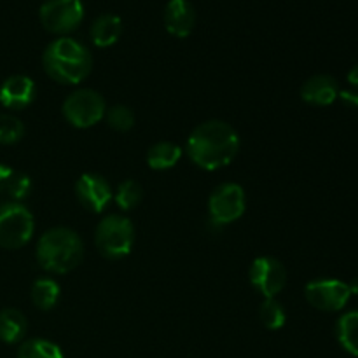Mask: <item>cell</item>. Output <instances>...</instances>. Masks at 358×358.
Masks as SVG:
<instances>
[{
    "label": "cell",
    "mask_w": 358,
    "mask_h": 358,
    "mask_svg": "<svg viewBox=\"0 0 358 358\" xmlns=\"http://www.w3.org/2000/svg\"><path fill=\"white\" fill-rule=\"evenodd\" d=\"M45 73L58 84H79L93 69V56L90 49L72 37H59L52 41L42 55Z\"/></svg>",
    "instance_id": "7a4b0ae2"
},
{
    "label": "cell",
    "mask_w": 358,
    "mask_h": 358,
    "mask_svg": "<svg viewBox=\"0 0 358 358\" xmlns=\"http://www.w3.org/2000/svg\"><path fill=\"white\" fill-rule=\"evenodd\" d=\"M34 215L24 205L16 201L0 206V247L16 250L24 247L34 236Z\"/></svg>",
    "instance_id": "5b68a950"
},
{
    "label": "cell",
    "mask_w": 358,
    "mask_h": 358,
    "mask_svg": "<svg viewBox=\"0 0 358 358\" xmlns=\"http://www.w3.org/2000/svg\"><path fill=\"white\" fill-rule=\"evenodd\" d=\"M350 285V290H352V294H358V278L353 280L352 283H348Z\"/></svg>",
    "instance_id": "83f0119b"
},
{
    "label": "cell",
    "mask_w": 358,
    "mask_h": 358,
    "mask_svg": "<svg viewBox=\"0 0 358 358\" xmlns=\"http://www.w3.org/2000/svg\"><path fill=\"white\" fill-rule=\"evenodd\" d=\"M37 87L27 76H10L0 86V103L9 110H23L35 100Z\"/></svg>",
    "instance_id": "7c38bea8"
},
{
    "label": "cell",
    "mask_w": 358,
    "mask_h": 358,
    "mask_svg": "<svg viewBox=\"0 0 358 358\" xmlns=\"http://www.w3.org/2000/svg\"><path fill=\"white\" fill-rule=\"evenodd\" d=\"M338 339L350 355L358 357V311L343 315L338 322Z\"/></svg>",
    "instance_id": "ffe728a7"
},
{
    "label": "cell",
    "mask_w": 358,
    "mask_h": 358,
    "mask_svg": "<svg viewBox=\"0 0 358 358\" xmlns=\"http://www.w3.org/2000/svg\"><path fill=\"white\" fill-rule=\"evenodd\" d=\"M27 318L20 310L6 308L0 311V341L7 345H16L24 339L27 334Z\"/></svg>",
    "instance_id": "e0dca14e"
},
{
    "label": "cell",
    "mask_w": 358,
    "mask_h": 358,
    "mask_svg": "<svg viewBox=\"0 0 358 358\" xmlns=\"http://www.w3.org/2000/svg\"><path fill=\"white\" fill-rule=\"evenodd\" d=\"M182 149L173 142H157L147 152V164L156 171L170 170L180 161Z\"/></svg>",
    "instance_id": "ac0fdd59"
},
{
    "label": "cell",
    "mask_w": 358,
    "mask_h": 358,
    "mask_svg": "<svg viewBox=\"0 0 358 358\" xmlns=\"http://www.w3.org/2000/svg\"><path fill=\"white\" fill-rule=\"evenodd\" d=\"M91 41L96 48H110L121 38L122 21L117 14H100L91 24Z\"/></svg>",
    "instance_id": "9a60e30c"
},
{
    "label": "cell",
    "mask_w": 358,
    "mask_h": 358,
    "mask_svg": "<svg viewBox=\"0 0 358 358\" xmlns=\"http://www.w3.org/2000/svg\"><path fill=\"white\" fill-rule=\"evenodd\" d=\"M24 135V124L13 114H0V145L17 143Z\"/></svg>",
    "instance_id": "cb8c5ba5"
},
{
    "label": "cell",
    "mask_w": 358,
    "mask_h": 358,
    "mask_svg": "<svg viewBox=\"0 0 358 358\" xmlns=\"http://www.w3.org/2000/svg\"><path fill=\"white\" fill-rule=\"evenodd\" d=\"M17 358H65L62 348L48 339H27L17 348Z\"/></svg>",
    "instance_id": "44dd1931"
},
{
    "label": "cell",
    "mask_w": 358,
    "mask_h": 358,
    "mask_svg": "<svg viewBox=\"0 0 358 358\" xmlns=\"http://www.w3.org/2000/svg\"><path fill=\"white\" fill-rule=\"evenodd\" d=\"M38 20L51 34L66 35L83 23L84 6L80 0H48L38 9Z\"/></svg>",
    "instance_id": "52a82bcc"
},
{
    "label": "cell",
    "mask_w": 358,
    "mask_h": 358,
    "mask_svg": "<svg viewBox=\"0 0 358 358\" xmlns=\"http://www.w3.org/2000/svg\"><path fill=\"white\" fill-rule=\"evenodd\" d=\"M84 255L83 240L69 227L45 231L37 243V261L42 269L55 275H65L80 264Z\"/></svg>",
    "instance_id": "3957f363"
},
{
    "label": "cell",
    "mask_w": 358,
    "mask_h": 358,
    "mask_svg": "<svg viewBox=\"0 0 358 358\" xmlns=\"http://www.w3.org/2000/svg\"><path fill=\"white\" fill-rule=\"evenodd\" d=\"M105 121L115 131H129L135 124V114L126 105H114L105 112Z\"/></svg>",
    "instance_id": "d4e9b609"
},
{
    "label": "cell",
    "mask_w": 358,
    "mask_h": 358,
    "mask_svg": "<svg viewBox=\"0 0 358 358\" xmlns=\"http://www.w3.org/2000/svg\"><path fill=\"white\" fill-rule=\"evenodd\" d=\"M250 282L259 294L269 299L276 297L287 285V269L278 259L257 257L250 266Z\"/></svg>",
    "instance_id": "30bf717a"
},
{
    "label": "cell",
    "mask_w": 358,
    "mask_h": 358,
    "mask_svg": "<svg viewBox=\"0 0 358 358\" xmlns=\"http://www.w3.org/2000/svg\"><path fill=\"white\" fill-rule=\"evenodd\" d=\"M63 115L73 128L86 129L98 124L105 117L107 105L103 96L94 90H77L63 101Z\"/></svg>",
    "instance_id": "8992f818"
},
{
    "label": "cell",
    "mask_w": 358,
    "mask_h": 358,
    "mask_svg": "<svg viewBox=\"0 0 358 358\" xmlns=\"http://www.w3.org/2000/svg\"><path fill=\"white\" fill-rule=\"evenodd\" d=\"M31 303L42 311H49L58 304L59 296H62V289H59L58 282L52 278H38L35 280L31 285Z\"/></svg>",
    "instance_id": "d6986e66"
},
{
    "label": "cell",
    "mask_w": 358,
    "mask_h": 358,
    "mask_svg": "<svg viewBox=\"0 0 358 358\" xmlns=\"http://www.w3.org/2000/svg\"><path fill=\"white\" fill-rule=\"evenodd\" d=\"M135 241V229L128 217L112 213L101 219L94 231V245L105 259L119 261L129 255Z\"/></svg>",
    "instance_id": "277c9868"
},
{
    "label": "cell",
    "mask_w": 358,
    "mask_h": 358,
    "mask_svg": "<svg viewBox=\"0 0 358 358\" xmlns=\"http://www.w3.org/2000/svg\"><path fill=\"white\" fill-rule=\"evenodd\" d=\"M259 315H261V322L264 324V327L269 331H280L287 322L285 310H283L282 303H278L275 297H269L261 304Z\"/></svg>",
    "instance_id": "603a6c76"
},
{
    "label": "cell",
    "mask_w": 358,
    "mask_h": 358,
    "mask_svg": "<svg viewBox=\"0 0 358 358\" xmlns=\"http://www.w3.org/2000/svg\"><path fill=\"white\" fill-rule=\"evenodd\" d=\"M338 98L346 105V107H358V91H339Z\"/></svg>",
    "instance_id": "484cf974"
},
{
    "label": "cell",
    "mask_w": 358,
    "mask_h": 358,
    "mask_svg": "<svg viewBox=\"0 0 358 358\" xmlns=\"http://www.w3.org/2000/svg\"><path fill=\"white\" fill-rule=\"evenodd\" d=\"M31 192V180L28 175L16 171L7 164H0V194H6L10 201L20 203Z\"/></svg>",
    "instance_id": "2e32d148"
},
{
    "label": "cell",
    "mask_w": 358,
    "mask_h": 358,
    "mask_svg": "<svg viewBox=\"0 0 358 358\" xmlns=\"http://www.w3.org/2000/svg\"><path fill=\"white\" fill-rule=\"evenodd\" d=\"M348 83L358 91V65L353 66V69L348 72Z\"/></svg>",
    "instance_id": "4316f807"
},
{
    "label": "cell",
    "mask_w": 358,
    "mask_h": 358,
    "mask_svg": "<svg viewBox=\"0 0 358 358\" xmlns=\"http://www.w3.org/2000/svg\"><path fill=\"white\" fill-rule=\"evenodd\" d=\"M196 24V10L189 0H170L164 9V27L168 34L185 38L192 34Z\"/></svg>",
    "instance_id": "4fadbf2b"
},
{
    "label": "cell",
    "mask_w": 358,
    "mask_h": 358,
    "mask_svg": "<svg viewBox=\"0 0 358 358\" xmlns=\"http://www.w3.org/2000/svg\"><path fill=\"white\" fill-rule=\"evenodd\" d=\"M306 301L320 311H339L346 306L352 297L350 285L339 280H315L304 289Z\"/></svg>",
    "instance_id": "9c48e42d"
},
{
    "label": "cell",
    "mask_w": 358,
    "mask_h": 358,
    "mask_svg": "<svg viewBox=\"0 0 358 358\" xmlns=\"http://www.w3.org/2000/svg\"><path fill=\"white\" fill-rule=\"evenodd\" d=\"M76 194L80 205L93 213L103 212L112 199V187L105 177L98 173H84L76 182Z\"/></svg>",
    "instance_id": "8fae6325"
},
{
    "label": "cell",
    "mask_w": 358,
    "mask_h": 358,
    "mask_svg": "<svg viewBox=\"0 0 358 358\" xmlns=\"http://www.w3.org/2000/svg\"><path fill=\"white\" fill-rule=\"evenodd\" d=\"M185 150L196 166L215 171L227 166L236 157L240 150V136L231 124L213 119L192 129Z\"/></svg>",
    "instance_id": "6da1fadb"
},
{
    "label": "cell",
    "mask_w": 358,
    "mask_h": 358,
    "mask_svg": "<svg viewBox=\"0 0 358 358\" xmlns=\"http://www.w3.org/2000/svg\"><path fill=\"white\" fill-rule=\"evenodd\" d=\"M247 206L245 191L238 184H222L215 187L208 201L210 220L217 226H227L241 219Z\"/></svg>",
    "instance_id": "ba28073f"
},
{
    "label": "cell",
    "mask_w": 358,
    "mask_h": 358,
    "mask_svg": "<svg viewBox=\"0 0 358 358\" xmlns=\"http://www.w3.org/2000/svg\"><path fill=\"white\" fill-rule=\"evenodd\" d=\"M338 96V80L327 73H318V76L310 77L301 87V98L306 103L315 105V107H327V105L334 103Z\"/></svg>",
    "instance_id": "5bb4252c"
},
{
    "label": "cell",
    "mask_w": 358,
    "mask_h": 358,
    "mask_svg": "<svg viewBox=\"0 0 358 358\" xmlns=\"http://www.w3.org/2000/svg\"><path fill=\"white\" fill-rule=\"evenodd\" d=\"M114 198L119 208L124 210V212H129V210L138 206L140 201H142V185L135 180H124L122 184L117 185V191H115Z\"/></svg>",
    "instance_id": "7402d4cb"
}]
</instances>
